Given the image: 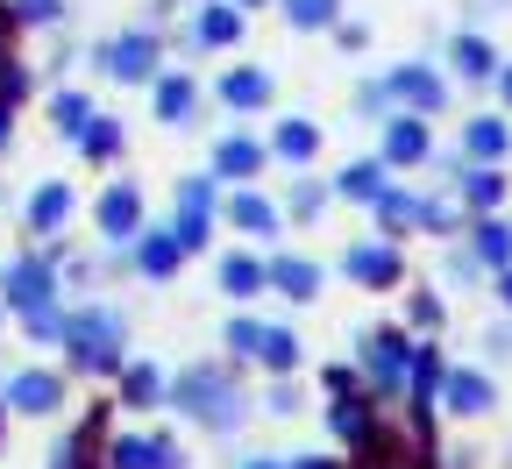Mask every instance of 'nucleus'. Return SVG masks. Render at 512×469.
I'll list each match as a JSON object with an SVG mask.
<instances>
[{
	"instance_id": "obj_1",
	"label": "nucleus",
	"mask_w": 512,
	"mask_h": 469,
	"mask_svg": "<svg viewBox=\"0 0 512 469\" xmlns=\"http://www.w3.org/2000/svg\"><path fill=\"white\" fill-rule=\"evenodd\" d=\"M114 72H128V79H143V72H150V43H143V36H128V43H114Z\"/></svg>"
},
{
	"instance_id": "obj_2",
	"label": "nucleus",
	"mask_w": 512,
	"mask_h": 469,
	"mask_svg": "<svg viewBox=\"0 0 512 469\" xmlns=\"http://www.w3.org/2000/svg\"><path fill=\"white\" fill-rule=\"evenodd\" d=\"M15 398H22V406H50L57 384H50V377H15Z\"/></svg>"
},
{
	"instance_id": "obj_3",
	"label": "nucleus",
	"mask_w": 512,
	"mask_h": 469,
	"mask_svg": "<svg viewBox=\"0 0 512 469\" xmlns=\"http://www.w3.org/2000/svg\"><path fill=\"white\" fill-rule=\"evenodd\" d=\"M349 271H363V278H384V271H392V256H384V249H356V256H349Z\"/></svg>"
},
{
	"instance_id": "obj_4",
	"label": "nucleus",
	"mask_w": 512,
	"mask_h": 469,
	"mask_svg": "<svg viewBox=\"0 0 512 469\" xmlns=\"http://www.w3.org/2000/svg\"><path fill=\"white\" fill-rule=\"evenodd\" d=\"M448 398H456L463 413H477V406H484V384H477V377H456V384H448Z\"/></svg>"
},
{
	"instance_id": "obj_5",
	"label": "nucleus",
	"mask_w": 512,
	"mask_h": 469,
	"mask_svg": "<svg viewBox=\"0 0 512 469\" xmlns=\"http://www.w3.org/2000/svg\"><path fill=\"white\" fill-rule=\"evenodd\" d=\"M107 228H136V199H128V192L107 199Z\"/></svg>"
},
{
	"instance_id": "obj_6",
	"label": "nucleus",
	"mask_w": 512,
	"mask_h": 469,
	"mask_svg": "<svg viewBox=\"0 0 512 469\" xmlns=\"http://www.w3.org/2000/svg\"><path fill=\"white\" fill-rule=\"evenodd\" d=\"M64 207H72L64 192H43V199H36V221H43V228H57V221H64Z\"/></svg>"
},
{
	"instance_id": "obj_7",
	"label": "nucleus",
	"mask_w": 512,
	"mask_h": 469,
	"mask_svg": "<svg viewBox=\"0 0 512 469\" xmlns=\"http://www.w3.org/2000/svg\"><path fill=\"white\" fill-rule=\"evenodd\" d=\"M420 143H427V136H420L413 121H399V128H392V150H399V157H420Z\"/></svg>"
},
{
	"instance_id": "obj_8",
	"label": "nucleus",
	"mask_w": 512,
	"mask_h": 469,
	"mask_svg": "<svg viewBox=\"0 0 512 469\" xmlns=\"http://www.w3.org/2000/svg\"><path fill=\"white\" fill-rule=\"evenodd\" d=\"M228 100H242V107H249V100H264V79H256V72H242V79H228Z\"/></svg>"
},
{
	"instance_id": "obj_9",
	"label": "nucleus",
	"mask_w": 512,
	"mask_h": 469,
	"mask_svg": "<svg viewBox=\"0 0 512 469\" xmlns=\"http://www.w3.org/2000/svg\"><path fill=\"white\" fill-rule=\"evenodd\" d=\"M278 150H285V157H306V150H313V128H285Z\"/></svg>"
},
{
	"instance_id": "obj_10",
	"label": "nucleus",
	"mask_w": 512,
	"mask_h": 469,
	"mask_svg": "<svg viewBox=\"0 0 512 469\" xmlns=\"http://www.w3.org/2000/svg\"><path fill=\"white\" fill-rule=\"evenodd\" d=\"M278 285H292V292H306V285H313V271H306V263H278Z\"/></svg>"
},
{
	"instance_id": "obj_11",
	"label": "nucleus",
	"mask_w": 512,
	"mask_h": 469,
	"mask_svg": "<svg viewBox=\"0 0 512 469\" xmlns=\"http://www.w3.org/2000/svg\"><path fill=\"white\" fill-rule=\"evenodd\" d=\"M171 256H178V242H150V249H143L150 271H171Z\"/></svg>"
},
{
	"instance_id": "obj_12",
	"label": "nucleus",
	"mask_w": 512,
	"mask_h": 469,
	"mask_svg": "<svg viewBox=\"0 0 512 469\" xmlns=\"http://www.w3.org/2000/svg\"><path fill=\"white\" fill-rule=\"evenodd\" d=\"M235 214H242L249 228H264V221H271V207H264V199H235Z\"/></svg>"
},
{
	"instance_id": "obj_13",
	"label": "nucleus",
	"mask_w": 512,
	"mask_h": 469,
	"mask_svg": "<svg viewBox=\"0 0 512 469\" xmlns=\"http://www.w3.org/2000/svg\"><path fill=\"white\" fill-rule=\"evenodd\" d=\"M221 164H228V171H249V164H256V150H249V143H228V150H221Z\"/></svg>"
},
{
	"instance_id": "obj_14",
	"label": "nucleus",
	"mask_w": 512,
	"mask_h": 469,
	"mask_svg": "<svg viewBox=\"0 0 512 469\" xmlns=\"http://www.w3.org/2000/svg\"><path fill=\"white\" fill-rule=\"evenodd\" d=\"M292 15L299 22H320V15H328V0H292Z\"/></svg>"
},
{
	"instance_id": "obj_15",
	"label": "nucleus",
	"mask_w": 512,
	"mask_h": 469,
	"mask_svg": "<svg viewBox=\"0 0 512 469\" xmlns=\"http://www.w3.org/2000/svg\"><path fill=\"white\" fill-rule=\"evenodd\" d=\"M505 93H512V79H505Z\"/></svg>"
}]
</instances>
